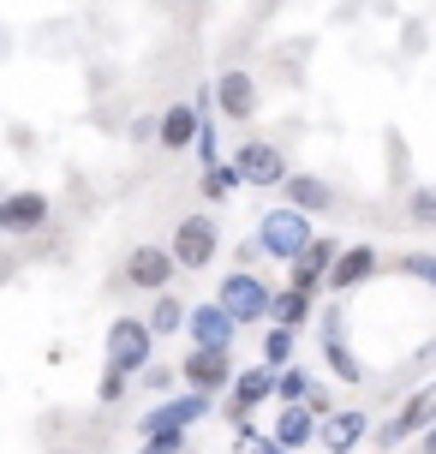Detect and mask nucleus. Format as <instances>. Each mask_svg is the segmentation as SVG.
Returning a JSON list of instances; mask_svg holds the SVG:
<instances>
[{"label":"nucleus","mask_w":436,"mask_h":454,"mask_svg":"<svg viewBox=\"0 0 436 454\" xmlns=\"http://www.w3.org/2000/svg\"><path fill=\"white\" fill-rule=\"evenodd\" d=\"M317 239V227H311V215H299V209H269L263 222H257V251L263 257H281V263H293L299 251Z\"/></svg>","instance_id":"1"},{"label":"nucleus","mask_w":436,"mask_h":454,"mask_svg":"<svg viewBox=\"0 0 436 454\" xmlns=\"http://www.w3.org/2000/svg\"><path fill=\"white\" fill-rule=\"evenodd\" d=\"M150 353H156V335H150L144 317H114L108 323V371L138 377V371H150Z\"/></svg>","instance_id":"2"},{"label":"nucleus","mask_w":436,"mask_h":454,"mask_svg":"<svg viewBox=\"0 0 436 454\" xmlns=\"http://www.w3.org/2000/svg\"><path fill=\"white\" fill-rule=\"evenodd\" d=\"M215 251H222V227L209 222V215H185V222L174 227V246H167V257H174V270L204 275L209 263H215Z\"/></svg>","instance_id":"3"},{"label":"nucleus","mask_w":436,"mask_h":454,"mask_svg":"<svg viewBox=\"0 0 436 454\" xmlns=\"http://www.w3.org/2000/svg\"><path fill=\"white\" fill-rule=\"evenodd\" d=\"M215 305L228 311L233 329H239V323H263V317H269V281H263L257 270L222 275V294H215Z\"/></svg>","instance_id":"4"},{"label":"nucleus","mask_w":436,"mask_h":454,"mask_svg":"<svg viewBox=\"0 0 436 454\" xmlns=\"http://www.w3.org/2000/svg\"><path fill=\"white\" fill-rule=\"evenodd\" d=\"M436 425V383H418L407 401H401V412H394L389 425L377 431V442L383 449H394V442H407V436H424Z\"/></svg>","instance_id":"5"},{"label":"nucleus","mask_w":436,"mask_h":454,"mask_svg":"<svg viewBox=\"0 0 436 454\" xmlns=\"http://www.w3.org/2000/svg\"><path fill=\"white\" fill-rule=\"evenodd\" d=\"M233 174H239V185H281L287 180V156H281V144H269V137H245L233 150Z\"/></svg>","instance_id":"6"},{"label":"nucleus","mask_w":436,"mask_h":454,"mask_svg":"<svg viewBox=\"0 0 436 454\" xmlns=\"http://www.w3.org/2000/svg\"><path fill=\"white\" fill-rule=\"evenodd\" d=\"M174 371H180V383L191 388V395H222V388L233 383L228 353H215V347H191L185 364H174Z\"/></svg>","instance_id":"7"},{"label":"nucleus","mask_w":436,"mask_h":454,"mask_svg":"<svg viewBox=\"0 0 436 454\" xmlns=\"http://www.w3.org/2000/svg\"><path fill=\"white\" fill-rule=\"evenodd\" d=\"M377 246H341L335 257H329V270H323V287L329 294H353V287H365L370 275H377Z\"/></svg>","instance_id":"8"},{"label":"nucleus","mask_w":436,"mask_h":454,"mask_svg":"<svg viewBox=\"0 0 436 454\" xmlns=\"http://www.w3.org/2000/svg\"><path fill=\"white\" fill-rule=\"evenodd\" d=\"M209 401H215V395H191V388H185V395H174V401H156V407H150V412L138 419V436L185 431L191 419H209Z\"/></svg>","instance_id":"9"},{"label":"nucleus","mask_w":436,"mask_h":454,"mask_svg":"<svg viewBox=\"0 0 436 454\" xmlns=\"http://www.w3.org/2000/svg\"><path fill=\"white\" fill-rule=\"evenodd\" d=\"M269 395H276V371H269V364H257V371H233V383H228V419H233V425H245Z\"/></svg>","instance_id":"10"},{"label":"nucleus","mask_w":436,"mask_h":454,"mask_svg":"<svg viewBox=\"0 0 436 454\" xmlns=\"http://www.w3.org/2000/svg\"><path fill=\"white\" fill-rule=\"evenodd\" d=\"M167 281H174L167 246H132V257H126V287H138V294H167Z\"/></svg>","instance_id":"11"},{"label":"nucleus","mask_w":436,"mask_h":454,"mask_svg":"<svg viewBox=\"0 0 436 454\" xmlns=\"http://www.w3.org/2000/svg\"><path fill=\"white\" fill-rule=\"evenodd\" d=\"M43 227H48L43 192H6L0 198V233H43Z\"/></svg>","instance_id":"12"},{"label":"nucleus","mask_w":436,"mask_h":454,"mask_svg":"<svg viewBox=\"0 0 436 454\" xmlns=\"http://www.w3.org/2000/svg\"><path fill=\"white\" fill-rule=\"evenodd\" d=\"M215 108L228 114L233 126H245V120H252L257 114V84H252V72H222V78H215Z\"/></svg>","instance_id":"13"},{"label":"nucleus","mask_w":436,"mask_h":454,"mask_svg":"<svg viewBox=\"0 0 436 454\" xmlns=\"http://www.w3.org/2000/svg\"><path fill=\"white\" fill-rule=\"evenodd\" d=\"M317 436H323V449H329V454H353L370 436V412H359V407L329 412V419L317 425Z\"/></svg>","instance_id":"14"},{"label":"nucleus","mask_w":436,"mask_h":454,"mask_svg":"<svg viewBox=\"0 0 436 454\" xmlns=\"http://www.w3.org/2000/svg\"><path fill=\"white\" fill-rule=\"evenodd\" d=\"M185 335H191V347H215V353H228L233 323H228V311L209 299V305H191V311H185Z\"/></svg>","instance_id":"15"},{"label":"nucleus","mask_w":436,"mask_h":454,"mask_svg":"<svg viewBox=\"0 0 436 454\" xmlns=\"http://www.w3.org/2000/svg\"><path fill=\"white\" fill-rule=\"evenodd\" d=\"M335 251H341L335 239H311V246H305V251L293 257V263H287V270H293V275H287V287H299V294H311V299H317L323 270H329V257H335Z\"/></svg>","instance_id":"16"},{"label":"nucleus","mask_w":436,"mask_h":454,"mask_svg":"<svg viewBox=\"0 0 436 454\" xmlns=\"http://www.w3.org/2000/svg\"><path fill=\"white\" fill-rule=\"evenodd\" d=\"M281 192H287V209H299V215H323V209H335V192H329L317 174H287Z\"/></svg>","instance_id":"17"},{"label":"nucleus","mask_w":436,"mask_h":454,"mask_svg":"<svg viewBox=\"0 0 436 454\" xmlns=\"http://www.w3.org/2000/svg\"><path fill=\"white\" fill-rule=\"evenodd\" d=\"M156 137L161 150H191V137H198V108L191 102H167L156 120Z\"/></svg>","instance_id":"18"},{"label":"nucleus","mask_w":436,"mask_h":454,"mask_svg":"<svg viewBox=\"0 0 436 454\" xmlns=\"http://www.w3.org/2000/svg\"><path fill=\"white\" fill-rule=\"evenodd\" d=\"M269 442H276V449H311V442H317V419H311V407H305V401H299V407H281V419H276V436H269Z\"/></svg>","instance_id":"19"},{"label":"nucleus","mask_w":436,"mask_h":454,"mask_svg":"<svg viewBox=\"0 0 436 454\" xmlns=\"http://www.w3.org/2000/svg\"><path fill=\"white\" fill-rule=\"evenodd\" d=\"M269 329H287V335H299L305 323H311V294H299V287H287V294H269Z\"/></svg>","instance_id":"20"},{"label":"nucleus","mask_w":436,"mask_h":454,"mask_svg":"<svg viewBox=\"0 0 436 454\" xmlns=\"http://www.w3.org/2000/svg\"><path fill=\"white\" fill-rule=\"evenodd\" d=\"M311 395H317V383H311V371H305L299 359L276 371V401L281 407H299V401H311Z\"/></svg>","instance_id":"21"},{"label":"nucleus","mask_w":436,"mask_h":454,"mask_svg":"<svg viewBox=\"0 0 436 454\" xmlns=\"http://www.w3.org/2000/svg\"><path fill=\"white\" fill-rule=\"evenodd\" d=\"M150 335H174V329H185V305L174 294H156V311H150Z\"/></svg>","instance_id":"22"},{"label":"nucleus","mask_w":436,"mask_h":454,"mask_svg":"<svg viewBox=\"0 0 436 454\" xmlns=\"http://www.w3.org/2000/svg\"><path fill=\"white\" fill-rule=\"evenodd\" d=\"M204 198L209 204H222V198H233V185H239V174H233V161H215V168H204Z\"/></svg>","instance_id":"23"},{"label":"nucleus","mask_w":436,"mask_h":454,"mask_svg":"<svg viewBox=\"0 0 436 454\" xmlns=\"http://www.w3.org/2000/svg\"><path fill=\"white\" fill-rule=\"evenodd\" d=\"M323 347H329V364H335V377H341V383H359V377H365V371H359V359L341 347V335H335V329L323 335Z\"/></svg>","instance_id":"24"},{"label":"nucleus","mask_w":436,"mask_h":454,"mask_svg":"<svg viewBox=\"0 0 436 454\" xmlns=\"http://www.w3.org/2000/svg\"><path fill=\"white\" fill-rule=\"evenodd\" d=\"M293 340L299 335H287V329H269V335H263V364H269V371L293 364Z\"/></svg>","instance_id":"25"},{"label":"nucleus","mask_w":436,"mask_h":454,"mask_svg":"<svg viewBox=\"0 0 436 454\" xmlns=\"http://www.w3.org/2000/svg\"><path fill=\"white\" fill-rule=\"evenodd\" d=\"M394 270H401V275H413V281H424V287L436 294V257H431V251H407V257H401Z\"/></svg>","instance_id":"26"},{"label":"nucleus","mask_w":436,"mask_h":454,"mask_svg":"<svg viewBox=\"0 0 436 454\" xmlns=\"http://www.w3.org/2000/svg\"><path fill=\"white\" fill-rule=\"evenodd\" d=\"M407 215H413V227H436V185H418L407 198Z\"/></svg>","instance_id":"27"},{"label":"nucleus","mask_w":436,"mask_h":454,"mask_svg":"<svg viewBox=\"0 0 436 454\" xmlns=\"http://www.w3.org/2000/svg\"><path fill=\"white\" fill-rule=\"evenodd\" d=\"M233 442H239L245 454H287V449H276L269 436H257V431H252V419H245V425H233Z\"/></svg>","instance_id":"28"},{"label":"nucleus","mask_w":436,"mask_h":454,"mask_svg":"<svg viewBox=\"0 0 436 454\" xmlns=\"http://www.w3.org/2000/svg\"><path fill=\"white\" fill-rule=\"evenodd\" d=\"M138 454H185V431H156V436H144Z\"/></svg>","instance_id":"29"},{"label":"nucleus","mask_w":436,"mask_h":454,"mask_svg":"<svg viewBox=\"0 0 436 454\" xmlns=\"http://www.w3.org/2000/svg\"><path fill=\"white\" fill-rule=\"evenodd\" d=\"M126 383H132V377H120V371H102L96 395H102V401H120V395H126Z\"/></svg>","instance_id":"30"},{"label":"nucleus","mask_w":436,"mask_h":454,"mask_svg":"<svg viewBox=\"0 0 436 454\" xmlns=\"http://www.w3.org/2000/svg\"><path fill=\"white\" fill-rule=\"evenodd\" d=\"M144 383H150V388H156V395H161V388H174V371H167V364H156V371H150Z\"/></svg>","instance_id":"31"},{"label":"nucleus","mask_w":436,"mask_h":454,"mask_svg":"<svg viewBox=\"0 0 436 454\" xmlns=\"http://www.w3.org/2000/svg\"><path fill=\"white\" fill-rule=\"evenodd\" d=\"M418 442H424V454H436V425H431L424 436H418Z\"/></svg>","instance_id":"32"}]
</instances>
